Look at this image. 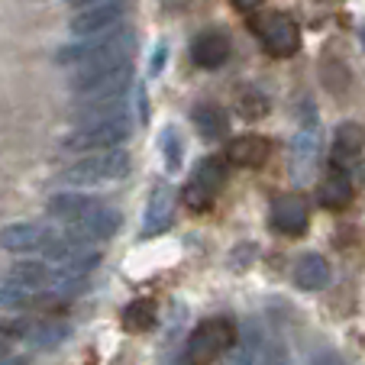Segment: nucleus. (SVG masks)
<instances>
[{
  "label": "nucleus",
  "mask_w": 365,
  "mask_h": 365,
  "mask_svg": "<svg viewBox=\"0 0 365 365\" xmlns=\"http://www.w3.org/2000/svg\"><path fill=\"white\" fill-rule=\"evenodd\" d=\"M236 343V327L227 317H210L187 339V359L191 362H214Z\"/></svg>",
  "instance_id": "423d86ee"
},
{
  "label": "nucleus",
  "mask_w": 365,
  "mask_h": 365,
  "mask_svg": "<svg viewBox=\"0 0 365 365\" xmlns=\"http://www.w3.org/2000/svg\"><path fill=\"white\" fill-rule=\"evenodd\" d=\"M133 133V123L126 113L110 120H94V123H81L68 133V136L58 139V149L68 152V155H84V152H101V149H113V145H123Z\"/></svg>",
  "instance_id": "7ed1b4c3"
},
{
  "label": "nucleus",
  "mask_w": 365,
  "mask_h": 365,
  "mask_svg": "<svg viewBox=\"0 0 365 365\" xmlns=\"http://www.w3.org/2000/svg\"><path fill=\"white\" fill-rule=\"evenodd\" d=\"M126 20V4L123 0H107V4H94V7H84L71 16L68 29L71 36H97L107 33V29L123 26Z\"/></svg>",
  "instance_id": "9d476101"
},
{
  "label": "nucleus",
  "mask_w": 365,
  "mask_h": 365,
  "mask_svg": "<svg viewBox=\"0 0 365 365\" xmlns=\"http://www.w3.org/2000/svg\"><path fill=\"white\" fill-rule=\"evenodd\" d=\"M172 214H175V191L172 185H155L149 194V207H145V220H143V233L145 236H155L172 223Z\"/></svg>",
  "instance_id": "dca6fc26"
},
{
  "label": "nucleus",
  "mask_w": 365,
  "mask_h": 365,
  "mask_svg": "<svg viewBox=\"0 0 365 365\" xmlns=\"http://www.w3.org/2000/svg\"><path fill=\"white\" fill-rule=\"evenodd\" d=\"M75 10H84V7H94V4H107V0H68Z\"/></svg>",
  "instance_id": "a878e982"
},
{
  "label": "nucleus",
  "mask_w": 365,
  "mask_h": 365,
  "mask_svg": "<svg viewBox=\"0 0 365 365\" xmlns=\"http://www.w3.org/2000/svg\"><path fill=\"white\" fill-rule=\"evenodd\" d=\"M294 284L301 291H320L330 284V265L320 252H307L294 262Z\"/></svg>",
  "instance_id": "6ab92c4d"
},
{
  "label": "nucleus",
  "mask_w": 365,
  "mask_h": 365,
  "mask_svg": "<svg viewBox=\"0 0 365 365\" xmlns=\"http://www.w3.org/2000/svg\"><path fill=\"white\" fill-rule=\"evenodd\" d=\"M71 327L62 324V320H36V324H26V330H23V339H26L29 349H56V346H62L65 339H68Z\"/></svg>",
  "instance_id": "412c9836"
},
{
  "label": "nucleus",
  "mask_w": 365,
  "mask_h": 365,
  "mask_svg": "<svg viewBox=\"0 0 365 365\" xmlns=\"http://www.w3.org/2000/svg\"><path fill=\"white\" fill-rule=\"evenodd\" d=\"M307 200L301 194H282L272 200V227L284 236H301L307 233Z\"/></svg>",
  "instance_id": "f8f14e48"
},
{
  "label": "nucleus",
  "mask_w": 365,
  "mask_h": 365,
  "mask_svg": "<svg viewBox=\"0 0 365 365\" xmlns=\"http://www.w3.org/2000/svg\"><path fill=\"white\" fill-rule=\"evenodd\" d=\"M58 236V230L46 227V223H7V227L0 230V249H7V252H20V255H42L52 240Z\"/></svg>",
  "instance_id": "1a4fd4ad"
},
{
  "label": "nucleus",
  "mask_w": 365,
  "mask_h": 365,
  "mask_svg": "<svg viewBox=\"0 0 365 365\" xmlns=\"http://www.w3.org/2000/svg\"><path fill=\"white\" fill-rule=\"evenodd\" d=\"M133 168L130 152L123 145H113V149H101V152H84L81 159H75L71 165H65L58 172V185L62 187H97V185H113V181H123Z\"/></svg>",
  "instance_id": "f03ea898"
},
{
  "label": "nucleus",
  "mask_w": 365,
  "mask_h": 365,
  "mask_svg": "<svg viewBox=\"0 0 365 365\" xmlns=\"http://www.w3.org/2000/svg\"><path fill=\"white\" fill-rule=\"evenodd\" d=\"M97 204H101L97 197L78 194V187H71V191H62V194H56V197H48L46 210H48V217L58 223H75L78 217H84L91 207H97Z\"/></svg>",
  "instance_id": "a211bd4d"
},
{
  "label": "nucleus",
  "mask_w": 365,
  "mask_h": 365,
  "mask_svg": "<svg viewBox=\"0 0 365 365\" xmlns=\"http://www.w3.org/2000/svg\"><path fill=\"white\" fill-rule=\"evenodd\" d=\"M317 200H320V207H327V210H343V207H349V200H352L349 168H339V165L327 168L324 181L317 185Z\"/></svg>",
  "instance_id": "2eb2a0df"
},
{
  "label": "nucleus",
  "mask_w": 365,
  "mask_h": 365,
  "mask_svg": "<svg viewBox=\"0 0 365 365\" xmlns=\"http://www.w3.org/2000/svg\"><path fill=\"white\" fill-rule=\"evenodd\" d=\"M317 162H320V123L310 110L307 123L297 126L294 139H291V155H288V172L294 185H304V181L314 178L317 172Z\"/></svg>",
  "instance_id": "0eeeda50"
},
{
  "label": "nucleus",
  "mask_w": 365,
  "mask_h": 365,
  "mask_svg": "<svg viewBox=\"0 0 365 365\" xmlns=\"http://www.w3.org/2000/svg\"><path fill=\"white\" fill-rule=\"evenodd\" d=\"M191 120H194V126H197L200 136L210 139V143H214V139H223L227 130H230L227 113H223V107H217V103H200V107H194Z\"/></svg>",
  "instance_id": "4be33fe9"
},
{
  "label": "nucleus",
  "mask_w": 365,
  "mask_h": 365,
  "mask_svg": "<svg viewBox=\"0 0 365 365\" xmlns=\"http://www.w3.org/2000/svg\"><path fill=\"white\" fill-rule=\"evenodd\" d=\"M7 356H10V346L4 343V339H0V362H4V359H7Z\"/></svg>",
  "instance_id": "bb28decb"
},
{
  "label": "nucleus",
  "mask_w": 365,
  "mask_h": 365,
  "mask_svg": "<svg viewBox=\"0 0 365 365\" xmlns=\"http://www.w3.org/2000/svg\"><path fill=\"white\" fill-rule=\"evenodd\" d=\"M133 84V62L113 65H88V68H71L68 88L71 97H103V94H126Z\"/></svg>",
  "instance_id": "20e7f679"
},
{
  "label": "nucleus",
  "mask_w": 365,
  "mask_h": 365,
  "mask_svg": "<svg viewBox=\"0 0 365 365\" xmlns=\"http://www.w3.org/2000/svg\"><path fill=\"white\" fill-rule=\"evenodd\" d=\"M191 58L200 68H220L230 58V39L223 33H204L194 39L191 46Z\"/></svg>",
  "instance_id": "aec40b11"
},
{
  "label": "nucleus",
  "mask_w": 365,
  "mask_h": 365,
  "mask_svg": "<svg viewBox=\"0 0 365 365\" xmlns=\"http://www.w3.org/2000/svg\"><path fill=\"white\" fill-rule=\"evenodd\" d=\"M252 29L262 39V46L278 58H291L301 48V29L288 14H265L252 23Z\"/></svg>",
  "instance_id": "6e6552de"
},
{
  "label": "nucleus",
  "mask_w": 365,
  "mask_h": 365,
  "mask_svg": "<svg viewBox=\"0 0 365 365\" xmlns=\"http://www.w3.org/2000/svg\"><path fill=\"white\" fill-rule=\"evenodd\" d=\"M120 227H123V217H120L113 207L103 204V200L97 207H91L84 217H78L75 223H65V230H68L71 236H78V240H84V242L110 240V236H117Z\"/></svg>",
  "instance_id": "9b49d317"
},
{
  "label": "nucleus",
  "mask_w": 365,
  "mask_h": 365,
  "mask_svg": "<svg viewBox=\"0 0 365 365\" xmlns=\"http://www.w3.org/2000/svg\"><path fill=\"white\" fill-rule=\"evenodd\" d=\"M162 159H165V168L175 172L181 165V139L175 130H165L162 133Z\"/></svg>",
  "instance_id": "b1692460"
},
{
  "label": "nucleus",
  "mask_w": 365,
  "mask_h": 365,
  "mask_svg": "<svg viewBox=\"0 0 365 365\" xmlns=\"http://www.w3.org/2000/svg\"><path fill=\"white\" fill-rule=\"evenodd\" d=\"M227 185V162L217 159V155H207L194 165L191 181L185 185V204L191 210H207V207L217 200V194Z\"/></svg>",
  "instance_id": "39448f33"
},
{
  "label": "nucleus",
  "mask_w": 365,
  "mask_h": 365,
  "mask_svg": "<svg viewBox=\"0 0 365 365\" xmlns=\"http://www.w3.org/2000/svg\"><path fill=\"white\" fill-rule=\"evenodd\" d=\"M123 327L130 333H145L155 327V304L152 301H133L123 310Z\"/></svg>",
  "instance_id": "5701e85b"
},
{
  "label": "nucleus",
  "mask_w": 365,
  "mask_h": 365,
  "mask_svg": "<svg viewBox=\"0 0 365 365\" xmlns=\"http://www.w3.org/2000/svg\"><path fill=\"white\" fill-rule=\"evenodd\" d=\"M365 149V133L359 123L346 120V123L336 126L333 133V152H330V165H339V168H352L356 159L362 155Z\"/></svg>",
  "instance_id": "4468645a"
},
{
  "label": "nucleus",
  "mask_w": 365,
  "mask_h": 365,
  "mask_svg": "<svg viewBox=\"0 0 365 365\" xmlns=\"http://www.w3.org/2000/svg\"><path fill=\"white\" fill-rule=\"evenodd\" d=\"M259 4H262V0H233V7H236V10H242V14H249V10H255V7H259Z\"/></svg>",
  "instance_id": "393cba45"
},
{
  "label": "nucleus",
  "mask_w": 365,
  "mask_h": 365,
  "mask_svg": "<svg viewBox=\"0 0 365 365\" xmlns=\"http://www.w3.org/2000/svg\"><path fill=\"white\" fill-rule=\"evenodd\" d=\"M126 113V94H103V97H75V107L68 110V120L75 126L94 123V120H110Z\"/></svg>",
  "instance_id": "ddd939ff"
},
{
  "label": "nucleus",
  "mask_w": 365,
  "mask_h": 365,
  "mask_svg": "<svg viewBox=\"0 0 365 365\" xmlns=\"http://www.w3.org/2000/svg\"><path fill=\"white\" fill-rule=\"evenodd\" d=\"M133 52H136V33L126 26H117L97 36H78L75 42L58 48L56 62L65 65V68H88V65L130 62Z\"/></svg>",
  "instance_id": "f257e3e1"
},
{
  "label": "nucleus",
  "mask_w": 365,
  "mask_h": 365,
  "mask_svg": "<svg viewBox=\"0 0 365 365\" xmlns=\"http://www.w3.org/2000/svg\"><path fill=\"white\" fill-rule=\"evenodd\" d=\"M269 152H272L269 139L249 133V136H236L233 143L227 145V162H233V165H240V168H259L269 159Z\"/></svg>",
  "instance_id": "f3484780"
}]
</instances>
